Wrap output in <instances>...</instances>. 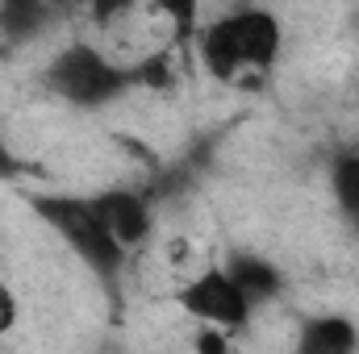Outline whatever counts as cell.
<instances>
[{
    "label": "cell",
    "instance_id": "obj_5",
    "mask_svg": "<svg viewBox=\"0 0 359 354\" xmlns=\"http://www.w3.org/2000/svg\"><path fill=\"white\" fill-rule=\"evenodd\" d=\"M92 204H96L100 221L109 225V234L126 250H134V246H142L151 238L155 221H151V200L142 192H134V187H104V192L92 196Z\"/></svg>",
    "mask_w": 359,
    "mask_h": 354
},
{
    "label": "cell",
    "instance_id": "obj_11",
    "mask_svg": "<svg viewBox=\"0 0 359 354\" xmlns=\"http://www.w3.org/2000/svg\"><path fill=\"white\" fill-rule=\"evenodd\" d=\"M130 4H134V0H92L88 13L100 21V25H109V21H117L121 13H130Z\"/></svg>",
    "mask_w": 359,
    "mask_h": 354
},
{
    "label": "cell",
    "instance_id": "obj_2",
    "mask_svg": "<svg viewBox=\"0 0 359 354\" xmlns=\"http://www.w3.org/2000/svg\"><path fill=\"white\" fill-rule=\"evenodd\" d=\"M29 208L38 213V221H46V225L72 246V255H80V263L88 267L96 279L117 283V275H121L130 250L109 234V225L100 221L92 196H72V192H29Z\"/></svg>",
    "mask_w": 359,
    "mask_h": 354
},
{
    "label": "cell",
    "instance_id": "obj_3",
    "mask_svg": "<svg viewBox=\"0 0 359 354\" xmlns=\"http://www.w3.org/2000/svg\"><path fill=\"white\" fill-rule=\"evenodd\" d=\"M46 92L76 104V108H100L130 88H138V71L113 63L104 50H96L88 42H72L63 46L50 63H46Z\"/></svg>",
    "mask_w": 359,
    "mask_h": 354
},
{
    "label": "cell",
    "instance_id": "obj_4",
    "mask_svg": "<svg viewBox=\"0 0 359 354\" xmlns=\"http://www.w3.org/2000/svg\"><path fill=\"white\" fill-rule=\"evenodd\" d=\"M176 304L188 317H196L201 325H222V330H243L255 313L226 267H205L201 275H192L180 288Z\"/></svg>",
    "mask_w": 359,
    "mask_h": 354
},
{
    "label": "cell",
    "instance_id": "obj_6",
    "mask_svg": "<svg viewBox=\"0 0 359 354\" xmlns=\"http://www.w3.org/2000/svg\"><path fill=\"white\" fill-rule=\"evenodd\" d=\"M301 354H351L359 346V330L347 317H309L301 321Z\"/></svg>",
    "mask_w": 359,
    "mask_h": 354
},
{
    "label": "cell",
    "instance_id": "obj_8",
    "mask_svg": "<svg viewBox=\"0 0 359 354\" xmlns=\"http://www.w3.org/2000/svg\"><path fill=\"white\" fill-rule=\"evenodd\" d=\"M330 192L343 208V217L359 229V150H343L330 163Z\"/></svg>",
    "mask_w": 359,
    "mask_h": 354
},
{
    "label": "cell",
    "instance_id": "obj_12",
    "mask_svg": "<svg viewBox=\"0 0 359 354\" xmlns=\"http://www.w3.org/2000/svg\"><path fill=\"white\" fill-rule=\"evenodd\" d=\"M196 351H205V354H222L226 351V334H222V325H205V334L196 338Z\"/></svg>",
    "mask_w": 359,
    "mask_h": 354
},
{
    "label": "cell",
    "instance_id": "obj_10",
    "mask_svg": "<svg viewBox=\"0 0 359 354\" xmlns=\"http://www.w3.org/2000/svg\"><path fill=\"white\" fill-rule=\"evenodd\" d=\"M13 325H17V296H13V288L4 283V275H0V338H4Z\"/></svg>",
    "mask_w": 359,
    "mask_h": 354
},
{
    "label": "cell",
    "instance_id": "obj_9",
    "mask_svg": "<svg viewBox=\"0 0 359 354\" xmlns=\"http://www.w3.org/2000/svg\"><path fill=\"white\" fill-rule=\"evenodd\" d=\"M155 13H163L176 29V42H192L201 29V0H151Z\"/></svg>",
    "mask_w": 359,
    "mask_h": 354
},
{
    "label": "cell",
    "instance_id": "obj_7",
    "mask_svg": "<svg viewBox=\"0 0 359 354\" xmlns=\"http://www.w3.org/2000/svg\"><path fill=\"white\" fill-rule=\"evenodd\" d=\"M226 271L234 275V283L243 288V296L251 300V309H259V304H268L280 296V288H284V275L268 263V259H259V255H234Z\"/></svg>",
    "mask_w": 359,
    "mask_h": 354
},
{
    "label": "cell",
    "instance_id": "obj_14",
    "mask_svg": "<svg viewBox=\"0 0 359 354\" xmlns=\"http://www.w3.org/2000/svg\"><path fill=\"white\" fill-rule=\"evenodd\" d=\"M80 4H92V0H80Z\"/></svg>",
    "mask_w": 359,
    "mask_h": 354
},
{
    "label": "cell",
    "instance_id": "obj_13",
    "mask_svg": "<svg viewBox=\"0 0 359 354\" xmlns=\"http://www.w3.org/2000/svg\"><path fill=\"white\" fill-rule=\"evenodd\" d=\"M13 176H21V163H17V155L8 150V142L0 138V179H13Z\"/></svg>",
    "mask_w": 359,
    "mask_h": 354
},
{
    "label": "cell",
    "instance_id": "obj_1",
    "mask_svg": "<svg viewBox=\"0 0 359 354\" xmlns=\"http://www.w3.org/2000/svg\"><path fill=\"white\" fill-rule=\"evenodd\" d=\"M280 17L268 8H234L205 29H196V55L213 80H234L238 71H268L280 59Z\"/></svg>",
    "mask_w": 359,
    "mask_h": 354
}]
</instances>
